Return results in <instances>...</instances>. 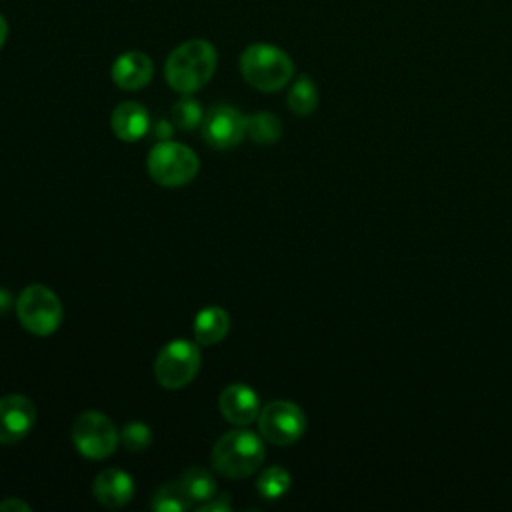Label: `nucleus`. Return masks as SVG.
<instances>
[{
    "mask_svg": "<svg viewBox=\"0 0 512 512\" xmlns=\"http://www.w3.org/2000/svg\"><path fill=\"white\" fill-rule=\"evenodd\" d=\"M218 64L216 48L200 38L176 46L164 64L166 82L180 94H192L204 88Z\"/></svg>",
    "mask_w": 512,
    "mask_h": 512,
    "instance_id": "nucleus-1",
    "label": "nucleus"
},
{
    "mask_svg": "<svg viewBox=\"0 0 512 512\" xmlns=\"http://www.w3.org/2000/svg\"><path fill=\"white\" fill-rule=\"evenodd\" d=\"M264 438L256 432L238 428L224 432L210 452V464L226 478L238 480L252 476L266 458Z\"/></svg>",
    "mask_w": 512,
    "mask_h": 512,
    "instance_id": "nucleus-2",
    "label": "nucleus"
},
{
    "mask_svg": "<svg viewBox=\"0 0 512 512\" xmlns=\"http://www.w3.org/2000/svg\"><path fill=\"white\" fill-rule=\"evenodd\" d=\"M244 80L260 92H278L294 76L290 56L272 44H252L240 56Z\"/></svg>",
    "mask_w": 512,
    "mask_h": 512,
    "instance_id": "nucleus-3",
    "label": "nucleus"
},
{
    "mask_svg": "<svg viewBox=\"0 0 512 512\" xmlns=\"http://www.w3.org/2000/svg\"><path fill=\"white\" fill-rule=\"evenodd\" d=\"M146 170L156 184L176 188L196 178L200 170V160L196 152L188 146L166 138L150 148L146 158Z\"/></svg>",
    "mask_w": 512,
    "mask_h": 512,
    "instance_id": "nucleus-4",
    "label": "nucleus"
},
{
    "mask_svg": "<svg viewBox=\"0 0 512 512\" xmlns=\"http://www.w3.org/2000/svg\"><path fill=\"white\" fill-rule=\"evenodd\" d=\"M14 306L18 322L34 336H50L62 322L60 298L44 284L26 286Z\"/></svg>",
    "mask_w": 512,
    "mask_h": 512,
    "instance_id": "nucleus-5",
    "label": "nucleus"
},
{
    "mask_svg": "<svg viewBox=\"0 0 512 512\" xmlns=\"http://www.w3.org/2000/svg\"><path fill=\"white\" fill-rule=\"evenodd\" d=\"M202 364L198 342L172 340L164 344L154 360V376L162 388L180 390L188 386Z\"/></svg>",
    "mask_w": 512,
    "mask_h": 512,
    "instance_id": "nucleus-6",
    "label": "nucleus"
},
{
    "mask_svg": "<svg viewBox=\"0 0 512 512\" xmlns=\"http://www.w3.org/2000/svg\"><path fill=\"white\" fill-rule=\"evenodd\" d=\"M120 434L114 422L98 410H86L72 422V442L76 450L90 460H104L118 448Z\"/></svg>",
    "mask_w": 512,
    "mask_h": 512,
    "instance_id": "nucleus-7",
    "label": "nucleus"
},
{
    "mask_svg": "<svg viewBox=\"0 0 512 512\" xmlns=\"http://www.w3.org/2000/svg\"><path fill=\"white\" fill-rule=\"evenodd\" d=\"M306 432V416L302 408L288 400H274L258 414V434L274 444L288 446L302 438Z\"/></svg>",
    "mask_w": 512,
    "mask_h": 512,
    "instance_id": "nucleus-8",
    "label": "nucleus"
},
{
    "mask_svg": "<svg viewBox=\"0 0 512 512\" xmlns=\"http://www.w3.org/2000/svg\"><path fill=\"white\" fill-rule=\"evenodd\" d=\"M202 138L208 146L228 150L238 146L246 136V116L234 106H212L200 124Z\"/></svg>",
    "mask_w": 512,
    "mask_h": 512,
    "instance_id": "nucleus-9",
    "label": "nucleus"
},
{
    "mask_svg": "<svg viewBox=\"0 0 512 512\" xmlns=\"http://www.w3.org/2000/svg\"><path fill=\"white\" fill-rule=\"evenodd\" d=\"M36 424V406L24 394L0 398V444H16L30 434Z\"/></svg>",
    "mask_w": 512,
    "mask_h": 512,
    "instance_id": "nucleus-10",
    "label": "nucleus"
},
{
    "mask_svg": "<svg viewBox=\"0 0 512 512\" xmlns=\"http://www.w3.org/2000/svg\"><path fill=\"white\" fill-rule=\"evenodd\" d=\"M218 408L226 422L234 426H248L250 422L258 420L260 400L250 386L242 382H234L220 392Z\"/></svg>",
    "mask_w": 512,
    "mask_h": 512,
    "instance_id": "nucleus-11",
    "label": "nucleus"
},
{
    "mask_svg": "<svg viewBox=\"0 0 512 512\" xmlns=\"http://www.w3.org/2000/svg\"><path fill=\"white\" fill-rule=\"evenodd\" d=\"M92 494L104 508H124L134 496V480L128 472L118 468L102 470L92 484Z\"/></svg>",
    "mask_w": 512,
    "mask_h": 512,
    "instance_id": "nucleus-12",
    "label": "nucleus"
},
{
    "mask_svg": "<svg viewBox=\"0 0 512 512\" xmlns=\"http://www.w3.org/2000/svg\"><path fill=\"white\" fill-rule=\"evenodd\" d=\"M154 74L152 60L138 50L124 52L112 64V80L122 90H140L144 88Z\"/></svg>",
    "mask_w": 512,
    "mask_h": 512,
    "instance_id": "nucleus-13",
    "label": "nucleus"
},
{
    "mask_svg": "<svg viewBox=\"0 0 512 512\" xmlns=\"http://www.w3.org/2000/svg\"><path fill=\"white\" fill-rule=\"evenodd\" d=\"M112 132L124 140V142H136L142 136H146L150 128V116L148 110L138 102H122L114 108L110 118Z\"/></svg>",
    "mask_w": 512,
    "mask_h": 512,
    "instance_id": "nucleus-14",
    "label": "nucleus"
},
{
    "mask_svg": "<svg viewBox=\"0 0 512 512\" xmlns=\"http://www.w3.org/2000/svg\"><path fill=\"white\" fill-rule=\"evenodd\" d=\"M228 330H230V316L220 306H208V308L200 310L196 314L194 326H192L194 338L202 346H212V344L224 340Z\"/></svg>",
    "mask_w": 512,
    "mask_h": 512,
    "instance_id": "nucleus-15",
    "label": "nucleus"
},
{
    "mask_svg": "<svg viewBox=\"0 0 512 512\" xmlns=\"http://www.w3.org/2000/svg\"><path fill=\"white\" fill-rule=\"evenodd\" d=\"M178 482L182 484V488L188 494V498L192 500V504H196V502L202 504V502L214 498L218 492L216 478L206 468H200V466L186 468L180 474Z\"/></svg>",
    "mask_w": 512,
    "mask_h": 512,
    "instance_id": "nucleus-16",
    "label": "nucleus"
},
{
    "mask_svg": "<svg viewBox=\"0 0 512 512\" xmlns=\"http://www.w3.org/2000/svg\"><path fill=\"white\" fill-rule=\"evenodd\" d=\"M246 136L258 146H272L282 136V122L272 112H254L246 116Z\"/></svg>",
    "mask_w": 512,
    "mask_h": 512,
    "instance_id": "nucleus-17",
    "label": "nucleus"
},
{
    "mask_svg": "<svg viewBox=\"0 0 512 512\" xmlns=\"http://www.w3.org/2000/svg\"><path fill=\"white\" fill-rule=\"evenodd\" d=\"M286 102H288V108L298 116L312 114L318 106V90H316V84L312 82V78L306 74L298 76L288 90Z\"/></svg>",
    "mask_w": 512,
    "mask_h": 512,
    "instance_id": "nucleus-18",
    "label": "nucleus"
},
{
    "mask_svg": "<svg viewBox=\"0 0 512 512\" xmlns=\"http://www.w3.org/2000/svg\"><path fill=\"white\" fill-rule=\"evenodd\" d=\"M150 508L156 512H184V510L192 508V500L184 492L182 484L178 480H174V482L162 484L154 492V496L150 500Z\"/></svg>",
    "mask_w": 512,
    "mask_h": 512,
    "instance_id": "nucleus-19",
    "label": "nucleus"
},
{
    "mask_svg": "<svg viewBox=\"0 0 512 512\" xmlns=\"http://www.w3.org/2000/svg\"><path fill=\"white\" fill-rule=\"evenodd\" d=\"M290 474L282 466H270L266 468L258 480H256V490L262 498L266 500H278L290 490Z\"/></svg>",
    "mask_w": 512,
    "mask_h": 512,
    "instance_id": "nucleus-20",
    "label": "nucleus"
},
{
    "mask_svg": "<svg viewBox=\"0 0 512 512\" xmlns=\"http://www.w3.org/2000/svg\"><path fill=\"white\" fill-rule=\"evenodd\" d=\"M204 120V112L198 100H194L192 96L184 94L174 106H172V122L174 126H178L180 130L192 132L196 130Z\"/></svg>",
    "mask_w": 512,
    "mask_h": 512,
    "instance_id": "nucleus-21",
    "label": "nucleus"
},
{
    "mask_svg": "<svg viewBox=\"0 0 512 512\" xmlns=\"http://www.w3.org/2000/svg\"><path fill=\"white\" fill-rule=\"evenodd\" d=\"M120 440L130 452H144L152 442V430L144 422H128L120 432Z\"/></svg>",
    "mask_w": 512,
    "mask_h": 512,
    "instance_id": "nucleus-22",
    "label": "nucleus"
},
{
    "mask_svg": "<svg viewBox=\"0 0 512 512\" xmlns=\"http://www.w3.org/2000/svg\"><path fill=\"white\" fill-rule=\"evenodd\" d=\"M230 508H232V502H230V494L226 492L196 506L198 512H228Z\"/></svg>",
    "mask_w": 512,
    "mask_h": 512,
    "instance_id": "nucleus-23",
    "label": "nucleus"
},
{
    "mask_svg": "<svg viewBox=\"0 0 512 512\" xmlns=\"http://www.w3.org/2000/svg\"><path fill=\"white\" fill-rule=\"evenodd\" d=\"M30 504H26L22 498L12 496L0 502V512H30Z\"/></svg>",
    "mask_w": 512,
    "mask_h": 512,
    "instance_id": "nucleus-24",
    "label": "nucleus"
},
{
    "mask_svg": "<svg viewBox=\"0 0 512 512\" xmlns=\"http://www.w3.org/2000/svg\"><path fill=\"white\" fill-rule=\"evenodd\" d=\"M12 304H16V302H12V294H10L6 288L0 286V314L8 312Z\"/></svg>",
    "mask_w": 512,
    "mask_h": 512,
    "instance_id": "nucleus-25",
    "label": "nucleus"
},
{
    "mask_svg": "<svg viewBox=\"0 0 512 512\" xmlns=\"http://www.w3.org/2000/svg\"><path fill=\"white\" fill-rule=\"evenodd\" d=\"M6 36H8V24H6L4 16L0 14V48H2V44L6 42Z\"/></svg>",
    "mask_w": 512,
    "mask_h": 512,
    "instance_id": "nucleus-26",
    "label": "nucleus"
},
{
    "mask_svg": "<svg viewBox=\"0 0 512 512\" xmlns=\"http://www.w3.org/2000/svg\"><path fill=\"white\" fill-rule=\"evenodd\" d=\"M156 134L160 136H170L172 134V130H170V124L168 122H158V130H156Z\"/></svg>",
    "mask_w": 512,
    "mask_h": 512,
    "instance_id": "nucleus-27",
    "label": "nucleus"
}]
</instances>
